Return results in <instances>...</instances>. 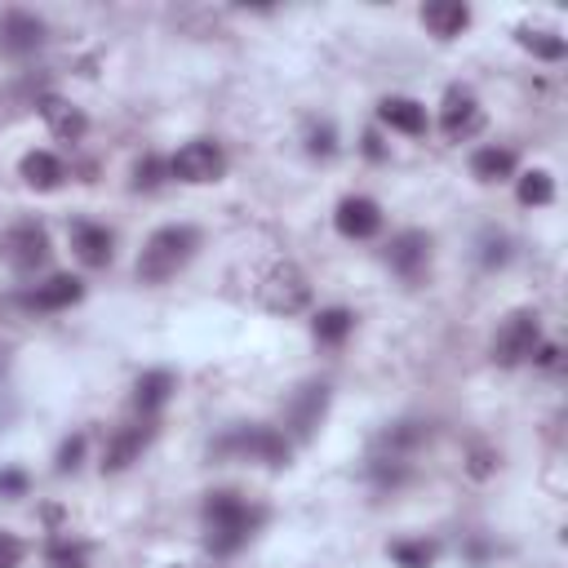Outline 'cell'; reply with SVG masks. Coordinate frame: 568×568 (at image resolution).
<instances>
[{
	"instance_id": "22",
	"label": "cell",
	"mask_w": 568,
	"mask_h": 568,
	"mask_svg": "<svg viewBox=\"0 0 568 568\" xmlns=\"http://www.w3.org/2000/svg\"><path fill=\"white\" fill-rule=\"evenodd\" d=\"M351 329H356V311H347V307H329V311H320L316 324H311L316 343H324V347H343Z\"/></svg>"
},
{
	"instance_id": "32",
	"label": "cell",
	"mask_w": 568,
	"mask_h": 568,
	"mask_svg": "<svg viewBox=\"0 0 568 568\" xmlns=\"http://www.w3.org/2000/svg\"><path fill=\"white\" fill-rule=\"evenodd\" d=\"M23 493H27L23 471H0V497H23Z\"/></svg>"
},
{
	"instance_id": "11",
	"label": "cell",
	"mask_w": 568,
	"mask_h": 568,
	"mask_svg": "<svg viewBox=\"0 0 568 568\" xmlns=\"http://www.w3.org/2000/svg\"><path fill=\"white\" fill-rule=\"evenodd\" d=\"M45 40V23L27 10H5L0 14V49L14 53V59H23V53H36Z\"/></svg>"
},
{
	"instance_id": "26",
	"label": "cell",
	"mask_w": 568,
	"mask_h": 568,
	"mask_svg": "<svg viewBox=\"0 0 568 568\" xmlns=\"http://www.w3.org/2000/svg\"><path fill=\"white\" fill-rule=\"evenodd\" d=\"M422 440H431V427H427V422H400V427H391V431L382 435V444H386L391 453L413 448V444H422Z\"/></svg>"
},
{
	"instance_id": "3",
	"label": "cell",
	"mask_w": 568,
	"mask_h": 568,
	"mask_svg": "<svg viewBox=\"0 0 568 568\" xmlns=\"http://www.w3.org/2000/svg\"><path fill=\"white\" fill-rule=\"evenodd\" d=\"M218 458H245V462H267V467H289V435L275 427H232L218 444Z\"/></svg>"
},
{
	"instance_id": "14",
	"label": "cell",
	"mask_w": 568,
	"mask_h": 568,
	"mask_svg": "<svg viewBox=\"0 0 568 568\" xmlns=\"http://www.w3.org/2000/svg\"><path fill=\"white\" fill-rule=\"evenodd\" d=\"M85 298V284L76 275H49L45 284H36L32 294H23L27 311H67Z\"/></svg>"
},
{
	"instance_id": "19",
	"label": "cell",
	"mask_w": 568,
	"mask_h": 568,
	"mask_svg": "<svg viewBox=\"0 0 568 568\" xmlns=\"http://www.w3.org/2000/svg\"><path fill=\"white\" fill-rule=\"evenodd\" d=\"M422 23H427L440 40H453V36L467 32L471 10L462 5V0H431V5H422Z\"/></svg>"
},
{
	"instance_id": "25",
	"label": "cell",
	"mask_w": 568,
	"mask_h": 568,
	"mask_svg": "<svg viewBox=\"0 0 568 568\" xmlns=\"http://www.w3.org/2000/svg\"><path fill=\"white\" fill-rule=\"evenodd\" d=\"M391 559L400 568H431L435 564V542H395Z\"/></svg>"
},
{
	"instance_id": "8",
	"label": "cell",
	"mask_w": 568,
	"mask_h": 568,
	"mask_svg": "<svg viewBox=\"0 0 568 568\" xmlns=\"http://www.w3.org/2000/svg\"><path fill=\"white\" fill-rule=\"evenodd\" d=\"M484 125V111H480V98L462 85H453L444 94V107H440V129L453 138V143H467L471 134H480Z\"/></svg>"
},
{
	"instance_id": "7",
	"label": "cell",
	"mask_w": 568,
	"mask_h": 568,
	"mask_svg": "<svg viewBox=\"0 0 568 568\" xmlns=\"http://www.w3.org/2000/svg\"><path fill=\"white\" fill-rule=\"evenodd\" d=\"M258 298H262V307H267V311H275V316H294V311H302V307H307L311 289H307L302 271L284 262V267H275V271L258 284Z\"/></svg>"
},
{
	"instance_id": "15",
	"label": "cell",
	"mask_w": 568,
	"mask_h": 568,
	"mask_svg": "<svg viewBox=\"0 0 568 568\" xmlns=\"http://www.w3.org/2000/svg\"><path fill=\"white\" fill-rule=\"evenodd\" d=\"M386 262H391V271H400L405 280H418L422 267L431 262V236H427V232L395 236V240L386 245Z\"/></svg>"
},
{
	"instance_id": "27",
	"label": "cell",
	"mask_w": 568,
	"mask_h": 568,
	"mask_svg": "<svg viewBox=\"0 0 568 568\" xmlns=\"http://www.w3.org/2000/svg\"><path fill=\"white\" fill-rule=\"evenodd\" d=\"M164 174H169V164H164V160H156V156L138 160V164H134V192H151V187H160Z\"/></svg>"
},
{
	"instance_id": "18",
	"label": "cell",
	"mask_w": 568,
	"mask_h": 568,
	"mask_svg": "<svg viewBox=\"0 0 568 568\" xmlns=\"http://www.w3.org/2000/svg\"><path fill=\"white\" fill-rule=\"evenodd\" d=\"M174 373L169 369H151V373H143L138 382H134V413L138 418H156L164 405H169V395H174Z\"/></svg>"
},
{
	"instance_id": "16",
	"label": "cell",
	"mask_w": 568,
	"mask_h": 568,
	"mask_svg": "<svg viewBox=\"0 0 568 568\" xmlns=\"http://www.w3.org/2000/svg\"><path fill=\"white\" fill-rule=\"evenodd\" d=\"M324 413H329V386L324 382H307L294 395V405H289V427L307 440V435H316V427L324 422Z\"/></svg>"
},
{
	"instance_id": "31",
	"label": "cell",
	"mask_w": 568,
	"mask_h": 568,
	"mask_svg": "<svg viewBox=\"0 0 568 568\" xmlns=\"http://www.w3.org/2000/svg\"><path fill=\"white\" fill-rule=\"evenodd\" d=\"M81 453H85V435H72V440L59 448V471H63V476L81 467Z\"/></svg>"
},
{
	"instance_id": "9",
	"label": "cell",
	"mask_w": 568,
	"mask_h": 568,
	"mask_svg": "<svg viewBox=\"0 0 568 568\" xmlns=\"http://www.w3.org/2000/svg\"><path fill=\"white\" fill-rule=\"evenodd\" d=\"M151 435H156V418H138V422H129V427H121L116 435H111V444H107V453H102V471H125V467H134L138 458H143V448L151 444Z\"/></svg>"
},
{
	"instance_id": "4",
	"label": "cell",
	"mask_w": 568,
	"mask_h": 568,
	"mask_svg": "<svg viewBox=\"0 0 568 568\" xmlns=\"http://www.w3.org/2000/svg\"><path fill=\"white\" fill-rule=\"evenodd\" d=\"M538 347H542V320H538V311H510L502 320L497 337H493V360L502 369H516V365L533 360Z\"/></svg>"
},
{
	"instance_id": "30",
	"label": "cell",
	"mask_w": 568,
	"mask_h": 568,
	"mask_svg": "<svg viewBox=\"0 0 568 568\" xmlns=\"http://www.w3.org/2000/svg\"><path fill=\"white\" fill-rule=\"evenodd\" d=\"M23 555H27V546L14 533H0V568H18Z\"/></svg>"
},
{
	"instance_id": "17",
	"label": "cell",
	"mask_w": 568,
	"mask_h": 568,
	"mask_svg": "<svg viewBox=\"0 0 568 568\" xmlns=\"http://www.w3.org/2000/svg\"><path fill=\"white\" fill-rule=\"evenodd\" d=\"M378 121L391 125V129H400V134H409V138H422L427 125H431L427 121V107L418 98H400V94H391V98L378 102Z\"/></svg>"
},
{
	"instance_id": "6",
	"label": "cell",
	"mask_w": 568,
	"mask_h": 568,
	"mask_svg": "<svg viewBox=\"0 0 568 568\" xmlns=\"http://www.w3.org/2000/svg\"><path fill=\"white\" fill-rule=\"evenodd\" d=\"M0 262L14 267L18 275H32L36 267L49 262V236L40 222H18L10 226L5 236H0Z\"/></svg>"
},
{
	"instance_id": "5",
	"label": "cell",
	"mask_w": 568,
	"mask_h": 568,
	"mask_svg": "<svg viewBox=\"0 0 568 568\" xmlns=\"http://www.w3.org/2000/svg\"><path fill=\"white\" fill-rule=\"evenodd\" d=\"M226 174V151L209 138H196L187 147L174 151V160H169V178L178 183H192V187H205V183H218Z\"/></svg>"
},
{
	"instance_id": "20",
	"label": "cell",
	"mask_w": 568,
	"mask_h": 568,
	"mask_svg": "<svg viewBox=\"0 0 568 568\" xmlns=\"http://www.w3.org/2000/svg\"><path fill=\"white\" fill-rule=\"evenodd\" d=\"M18 174H23V183L36 187V192H53V187L67 178V169H63V160L53 156V151H27L23 164H18Z\"/></svg>"
},
{
	"instance_id": "1",
	"label": "cell",
	"mask_w": 568,
	"mask_h": 568,
	"mask_svg": "<svg viewBox=\"0 0 568 568\" xmlns=\"http://www.w3.org/2000/svg\"><path fill=\"white\" fill-rule=\"evenodd\" d=\"M200 520H205V546L213 555H236L267 520L262 506H249L240 493L222 489V493H209L205 506H200Z\"/></svg>"
},
{
	"instance_id": "12",
	"label": "cell",
	"mask_w": 568,
	"mask_h": 568,
	"mask_svg": "<svg viewBox=\"0 0 568 568\" xmlns=\"http://www.w3.org/2000/svg\"><path fill=\"white\" fill-rule=\"evenodd\" d=\"M36 111H40V121L49 125V134H53V138H63V143H81L85 129H89L85 111H81L76 102L59 98V94H45V98L36 102Z\"/></svg>"
},
{
	"instance_id": "33",
	"label": "cell",
	"mask_w": 568,
	"mask_h": 568,
	"mask_svg": "<svg viewBox=\"0 0 568 568\" xmlns=\"http://www.w3.org/2000/svg\"><path fill=\"white\" fill-rule=\"evenodd\" d=\"M484 262H489V267L506 262V240H502V236H497V240H489V254H484Z\"/></svg>"
},
{
	"instance_id": "23",
	"label": "cell",
	"mask_w": 568,
	"mask_h": 568,
	"mask_svg": "<svg viewBox=\"0 0 568 568\" xmlns=\"http://www.w3.org/2000/svg\"><path fill=\"white\" fill-rule=\"evenodd\" d=\"M520 45L533 53V59H546V63H559V59H564V36H555V32L520 27Z\"/></svg>"
},
{
	"instance_id": "21",
	"label": "cell",
	"mask_w": 568,
	"mask_h": 568,
	"mask_svg": "<svg viewBox=\"0 0 568 568\" xmlns=\"http://www.w3.org/2000/svg\"><path fill=\"white\" fill-rule=\"evenodd\" d=\"M471 174H476L480 183H502V178H510V174H516V151H510V147H480V151L471 156Z\"/></svg>"
},
{
	"instance_id": "24",
	"label": "cell",
	"mask_w": 568,
	"mask_h": 568,
	"mask_svg": "<svg viewBox=\"0 0 568 568\" xmlns=\"http://www.w3.org/2000/svg\"><path fill=\"white\" fill-rule=\"evenodd\" d=\"M551 200H555V183H551L546 169H533V174L520 178V205L542 209V205H551Z\"/></svg>"
},
{
	"instance_id": "2",
	"label": "cell",
	"mask_w": 568,
	"mask_h": 568,
	"mask_svg": "<svg viewBox=\"0 0 568 568\" xmlns=\"http://www.w3.org/2000/svg\"><path fill=\"white\" fill-rule=\"evenodd\" d=\"M200 249V232L187 222H174V226H160V232L143 245L138 254V280L143 284H164V280H174Z\"/></svg>"
},
{
	"instance_id": "13",
	"label": "cell",
	"mask_w": 568,
	"mask_h": 568,
	"mask_svg": "<svg viewBox=\"0 0 568 568\" xmlns=\"http://www.w3.org/2000/svg\"><path fill=\"white\" fill-rule=\"evenodd\" d=\"M67 236H72V249H76V258L85 267H107L111 258H116V236H111L107 226L89 222V218H76Z\"/></svg>"
},
{
	"instance_id": "10",
	"label": "cell",
	"mask_w": 568,
	"mask_h": 568,
	"mask_svg": "<svg viewBox=\"0 0 568 568\" xmlns=\"http://www.w3.org/2000/svg\"><path fill=\"white\" fill-rule=\"evenodd\" d=\"M333 226L343 232L347 240H373L382 232V209L369 196H347L333 213Z\"/></svg>"
},
{
	"instance_id": "28",
	"label": "cell",
	"mask_w": 568,
	"mask_h": 568,
	"mask_svg": "<svg viewBox=\"0 0 568 568\" xmlns=\"http://www.w3.org/2000/svg\"><path fill=\"white\" fill-rule=\"evenodd\" d=\"M49 568H85V546H72L63 538L49 542Z\"/></svg>"
},
{
	"instance_id": "34",
	"label": "cell",
	"mask_w": 568,
	"mask_h": 568,
	"mask_svg": "<svg viewBox=\"0 0 568 568\" xmlns=\"http://www.w3.org/2000/svg\"><path fill=\"white\" fill-rule=\"evenodd\" d=\"M365 151H369L373 160H382V143H378V134H369V138H365Z\"/></svg>"
},
{
	"instance_id": "29",
	"label": "cell",
	"mask_w": 568,
	"mask_h": 568,
	"mask_svg": "<svg viewBox=\"0 0 568 568\" xmlns=\"http://www.w3.org/2000/svg\"><path fill=\"white\" fill-rule=\"evenodd\" d=\"M307 151H311V156H333V151H337L333 125H311V129H307Z\"/></svg>"
}]
</instances>
